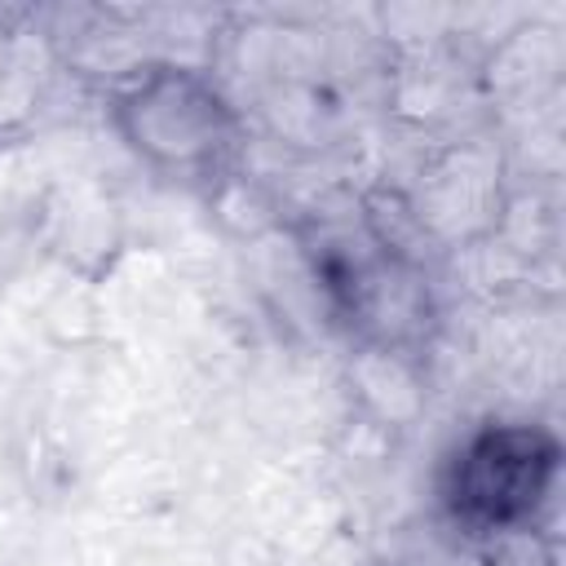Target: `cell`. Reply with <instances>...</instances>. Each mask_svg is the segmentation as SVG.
<instances>
[{"label": "cell", "instance_id": "obj_1", "mask_svg": "<svg viewBox=\"0 0 566 566\" xmlns=\"http://www.w3.org/2000/svg\"><path fill=\"white\" fill-rule=\"evenodd\" d=\"M115 142L150 172L177 181L221 177L243 142L230 93L190 62H146L128 71L106 102Z\"/></svg>", "mask_w": 566, "mask_h": 566}, {"label": "cell", "instance_id": "obj_2", "mask_svg": "<svg viewBox=\"0 0 566 566\" xmlns=\"http://www.w3.org/2000/svg\"><path fill=\"white\" fill-rule=\"evenodd\" d=\"M562 478V442L535 420H486L442 464V509L473 535H509L539 522Z\"/></svg>", "mask_w": 566, "mask_h": 566}]
</instances>
